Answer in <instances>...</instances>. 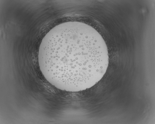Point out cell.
<instances>
[{
	"mask_svg": "<svg viewBox=\"0 0 155 124\" xmlns=\"http://www.w3.org/2000/svg\"><path fill=\"white\" fill-rule=\"evenodd\" d=\"M38 61L50 83L62 91L77 92L92 87L102 79L109 57L105 41L94 29L83 23L68 21L45 35Z\"/></svg>",
	"mask_w": 155,
	"mask_h": 124,
	"instance_id": "6da1fadb",
	"label": "cell"
}]
</instances>
